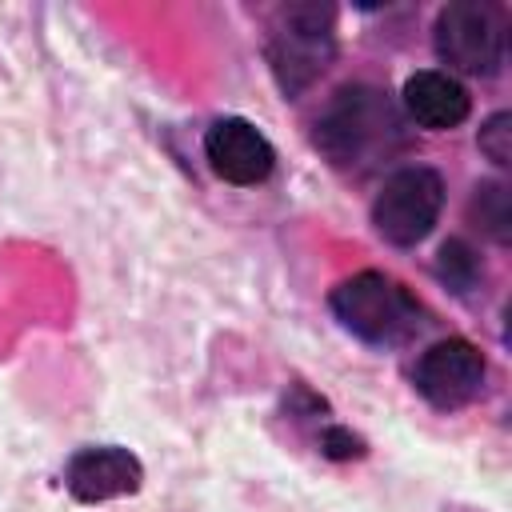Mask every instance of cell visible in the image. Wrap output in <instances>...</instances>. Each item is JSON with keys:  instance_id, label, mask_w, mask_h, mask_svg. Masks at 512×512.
Wrapping results in <instances>:
<instances>
[{"instance_id": "cell-1", "label": "cell", "mask_w": 512, "mask_h": 512, "mask_svg": "<svg viewBox=\"0 0 512 512\" xmlns=\"http://www.w3.org/2000/svg\"><path fill=\"white\" fill-rule=\"evenodd\" d=\"M408 144L404 112L372 84H344L316 120V148L340 172H376Z\"/></svg>"}, {"instance_id": "cell-2", "label": "cell", "mask_w": 512, "mask_h": 512, "mask_svg": "<svg viewBox=\"0 0 512 512\" xmlns=\"http://www.w3.org/2000/svg\"><path fill=\"white\" fill-rule=\"evenodd\" d=\"M328 308L356 340H364L372 348H396L408 336H416L424 324L420 300L400 280H392L388 272H376V268L340 280L328 296Z\"/></svg>"}, {"instance_id": "cell-3", "label": "cell", "mask_w": 512, "mask_h": 512, "mask_svg": "<svg viewBox=\"0 0 512 512\" xmlns=\"http://www.w3.org/2000/svg\"><path fill=\"white\" fill-rule=\"evenodd\" d=\"M336 56V12L328 4H288L268 32V64L284 96H300Z\"/></svg>"}, {"instance_id": "cell-4", "label": "cell", "mask_w": 512, "mask_h": 512, "mask_svg": "<svg viewBox=\"0 0 512 512\" xmlns=\"http://www.w3.org/2000/svg\"><path fill=\"white\" fill-rule=\"evenodd\" d=\"M504 16L484 0H456L432 24L436 56L464 76H492L504 64Z\"/></svg>"}, {"instance_id": "cell-5", "label": "cell", "mask_w": 512, "mask_h": 512, "mask_svg": "<svg viewBox=\"0 0 512 512\" xmlns=\"http://www.w3.org/2000/svg\"><path fill=\"white\" fill-rule=\"evenodd\" d=\"M440 208H444L440 172L428 164H408V168H396L380 184V192L372 200V224L388 244L412 248L436 228Z\"/></svg>"}, {"instance_id": "cell-6", "label": "cell", "mask_w": 512, "mask_h": 512, "mask_svg": "<svg viewBox=\"0 0 512 512\" xmlns=\"http://www.w3.org/2000/svg\"><path fill=\"white\" fill-rule=\"evenodd\" d=\"M484 380H488L484 352L464 336L428 344L412 368V388L440 412H456L472 404L484 392Z\"/></svg>"}, {"instance_id": "cell-7", "label": "cell", "mask_w": 512, "mask_h": 512, "mask_svg": "<svg viewBox=\"0 0 512 512\" xmlns=\"http://www.w3.org/2000/svg\"><path fill=\"white\" fill-rule=\"evenodd\" d=\"M204 160L208 168L236 188L264 184L276 168V148L272 140L244 116H220L204 132Z\"/></svg>"}, {"instance_id": "cell-8", "label": "cell", "mask_w": 512, "mask_h": 512, "mask_svg": "<svg viewBox=\"0 0 512 512\" xmlns=\"http://www.w3.org/2000/svg\"><path fill=\"white\" fill-rule=\"evenodd\" d=\"M140 484H144V464L136 460V452L120 444H84L64 464V488L80 504H104V500L132 496L140 492Z\"/></svg>"}, {"instance_id": "cell-9", "label": "cell", "mask_w": 512, "mask_h": 512, "mask_svg": "<svg viewBox=\"0 0 512 512\" xmlns=\"http://www.w3.org/2000/svg\"><path fill=\"white\" fill-rule=\"evenodd\" d=\"M400 108L404 116L416 124V128H428V132H448V128H460L472 112V96L468 88L452 76V72H440V68H420L404 80L400 88Z\"/></svg>"}, {"instance_id": "cell-10", "label": "cell", "mask_w": 512, "mask_h": 512, "mask_svg": "<svg viewBox=\"0 0 512 512\" xmlns=\"http://www.w3.org/2000/svg\"><path fill=\"white\" fill-rule=\"evenodd\" d=\"M436 276L452 292H472L480 284V276H484V264L464 240H444L440 252H436Z\"/></svg>"}, {"instance_id": "cell-11", "label": "cell", "mask_w": 512, "mask_h": 512, "mask_svg": "<svg viewBox=\"0 0 512 512\" xmlns=\"http://www.w3.org/2000/svg\"><path fill=\"white\" fill-rule=\"evenodd\" d=\"M472 216L480 220V228H484L492 240L508 244V236H512V196H508L504 184H476Z\"/></svg>"}, {"instance_id": "cell-12", "label": "cell", "mask_w": 512, "mask_h": 512, "mask_svg": "<svg viewBox=\"0 0 512 512\" xmlns=\"http://www.w3.org/2000/svg\"><path fill=\"white\" fill-rule=\"evenodd\" d=\"M476 144H480V152H484L496 168H508V160H512V116H508V112L488 116Z\"/></svg>"}]
</instances>
